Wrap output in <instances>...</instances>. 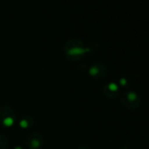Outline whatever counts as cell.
I'll list each match as a JSON object with an SVG mask.
<instances>
[{
    "label": "cell",
    "mask_w": 149,
    "mask_h": 149,
    "mask_svg": "<svg viewBox=\"0 0 149 149\" xmlns=\"http://www.w3.org/2000/svg\"><path fill=\"white\" fill-rule=\"evenodd\" d=\"M120 102L125 107L128 109H135L139 106L141 99H140V97L136 92L126 91L121 95Z\"/></svg>",
    "instance_id": "obj_1"
},
{
    "label": "cell",
    "mask_w": 149,
    "mask_h": 149,
    "mask_svg": "<svg viewBox=\"0 0 149 149\" xmlns=\"http://www.w3.org/2000/svg\"><path fill=\"white\" fill-rule=\"evenodd\" d=\"M118 88L117 84H106L104 88V93L108 97H111V98L116 97L118 96Z\"/></svg>",
    "instance_id": "obj_2"
}]
</instances>
